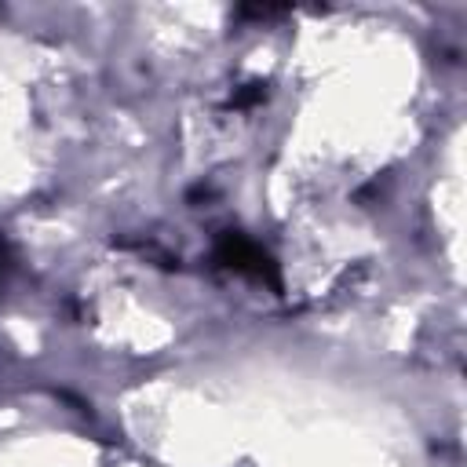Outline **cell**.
I'll return each instance as SVG.
<instances>
[{
  "label": "cell",
  "mask_w": 467,
  "mask_h": 467,
  "mask_svg": "<svg viewBox=\"0 0 467 467\" xmlns=\"http://www.w3.org/2000/svg\"><path fill=\"white\" fill-rule=\"evenodd\" d=\"M215 263L255 281V285H266L274 292H281V270H277V259L259 244L252 241L248 234L241 230H223L215 237Z\"/></svg>",
  "instance_id": "obj_1"
},
{
  "label": "cell",
  "mask_w": 467,
  "mask_h": 467,
  "mask_svg": "<svg viewBox=\"0 0 467 467\" xmlns=\"http://www.w3.org/2000/svg\"><path fill=\"white\" fill-rule=\"evenodd\" d=\"M263 99H266V84H263V80H252L248 88H241V91L230 99V106L244 109V106H255V102H263Z\"/></svg>",
  "instance_id": "obj_2"
}]
</instances>
